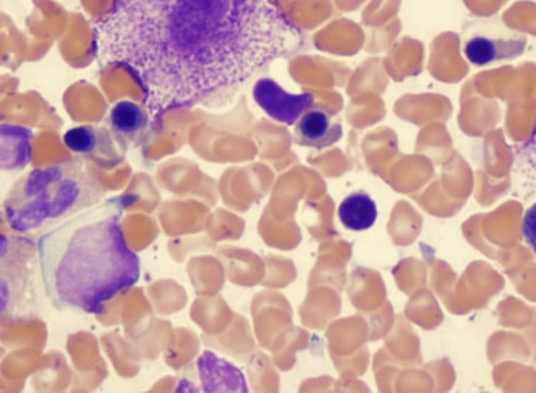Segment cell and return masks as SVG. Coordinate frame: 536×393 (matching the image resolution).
Here are the masks:
<instances>
[{
    "instance_id": "12",
    "label": "cell",
    "mask_w": 536,
    "mask_h": 393,
    "mask_svg": "<svg viewBox=\"0 0 536 393\" xmlns=\"http://www.w3.org/2000/svg\"><path fill=\"white\" fill-rule=\"evenodd\" d=\"M522 233H524L525 242L536 255V203L526 211L524 222H522Z\"/></svg>"
},
{
    "instance_id": "4",
    "label": "cell",
    "mask_w": 536,
    "mask_h": 393,
    "mask_svg": "<svg viewBox=\"0 0 536 393\" xmlns=\"http://www.w3.org/2000/svg\"><path fill=\"white\" fill-rule=\"evenodd\" d=\"M39 253L33 251L28 239L2 235V316L23 319L36 308L38 298V273L41 263H36Z\"/></svg>"
},
{
    "instance_id": "7",
    "label": "cell",
    "mask_w": 536,
    "mask_h": 393,
    "mask_svg": "<svg viewBox=\"0 0 536 393\" xmlns=\"http://www.w3.org/2000/svg\"><path fill=\"white\" fill-rule=\"evenodd\" d=\"M256 103L275 121L295 125L314 106L311 93L292 95L272 79H261L253 88Z\"/></svg>"
},
{
    "instance_id": "10",
    "label": "cell",
    "mask_w": 536,
    "mask_h": 393,
    "mask_svg": "<svg viewBox=\"0 0 536 393\" xmlns=\"http://www.w3.org/2000/svg\"><path fill=\"white\" fill-rule=\"evenodd\" d=\"M338 216L349 231L364 232L375 225L378 208L366 193H352L339 205Z\"/></svg>"
},
{
    "instance_id": "6",
    "label": "cell",
    "mask_w": 536,
    "mask_h": 393,
    "mask_svg": "<svg viewBox=\"0 0 536 393\" xmlns=\"http://www.w3.org/2000/svg\"><path fill=\"white\" fill-rule=\"evenodd\" d=\"M115 132L95 126H78L63 135V145L69 152L95 162L101 168L111 169L125 158V148Z\"/></svg>"
},
{
    "instance_id": "3",
    "label": "cell",
    "mask_w": 536,
    "mask_h": 393,
    "mask_svg": "<svg viewBox=\"0 0 536 393\" xmlns=\"http://www.w3.org/2000/svg\"><path fill=\"white\" fill-rule=\"evenodd\" d=\"M99 199L101 195L81 171L68 166L36 169L9 193L5 219L16 231L32 232Z\"/></svg>"
},
{
    "instance_id": "11",
    "label": "cell",
    "mask_w": 536,
    "mask_h": 393,
    "mask_svg": "<svg viewBox=\"0 0 536 393\" xmlns=\"http://www.w3.org/2000/svg\"><path fill=\"white\" fill-rule=\"evenodd\" d=\"M518 158L522 165L536 178V126L528 141L519 146Z\"/></svg>"
},
{
    "instance_id": "5",
    "label": "cell",
    "mask_w": 536,
    "mask_h": 393,
    "mask_svg": "<svg viewBox=\"0 0 536 393\" xmlns=\"http://www.w3.org/2000/svg\"><path fill=\"white\" fill-rule=\"evenodd\" d=\"M525 36L509 31L495 21H481L469 26L464 36L466 61L474 66H486L505 59H515L524 53Z\"/></svg>"
},
{
    "instance_id": "8",
    "label": "cell",
    "mask_w": 536,
    "mask_h": 393,
    "mask_svg": "<svg viewBox=\"0 0 536 393\" xmlns=\"http://www.w3.org/2000/svg\"><path fill=\"white\" fill-rule=\"evenodd\" d=\"M344 135L341 122L332 113L311 108L296 122L295 142L312 149H325L341 141Z\"/></svg>"
},
{
    "instance_id": "1",
    "label": "cell",
    "mask_w": 536,
    "mask_h": 393,
    "mask_svg": "<svg viewBox=\"0 0 536 393\" xmlns=\"http://www.w3.org/2000/svg\"><path fill=\"white\" fill-rule=\"evenodd\" d=\"M299 43L275 0H113L93 25L99 65L135 79L153 126L242 85Z\"/></svg>"
},
{
    "instance_id": "2",
    "label": "cell",
    "mask_w": 536,
    "mask_h": 393,
    "mask_svg": "<svg viewBox=\"0 0 536 393\" xmlns=\"http://www.w3.org/2000/svg\"><path fill=\"white\" fill-rule=\"evenodd\" d=\"M123 196L93 203L42 233L43 289L53 308L96 315L141 278V261L122 232Z\"/></svg>"
},
{
    "instance_id": "9",
    "label": "cell",
    "mask_w": 536,
    "mask_h": 393,
    "mask_svg": "<svg viewBox=\"0 0 536 393\" xmlns=\"http://www.w3.org/2000/svg\"><path fill=\"white\" fill-rule=\"evenodd\" d=\"M152 123L151 115L145 105L132 101L115 103L109 113V125L119 139L132 142L133 145L141 143L148 132V125Z\"/></svg>"
}]
</instances>
